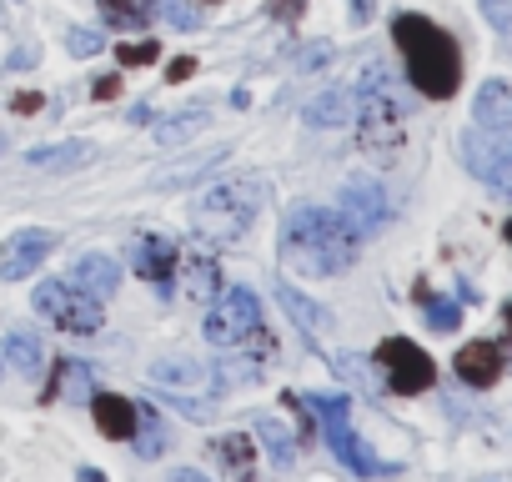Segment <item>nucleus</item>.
Returning <instances> with one entry per match:
<instances>
[{
    "label": "nucleus",
    "instance_id": "nucleus-39",
    "mask_svg": "<svg viewBox=\"0 0 512 482\" xmlns=\"http://www.w3.org/2000/svg\"><path fill=\"white\" fill-rule=\"evenodd\" d=\"M166 482H206V477H201V472H196V467H176V472H171V477H166Z\"/></svg>",
    "mask_w": 512,
    "mask_h": 482
},
{
    "label": "nucleus",
    "instance_id": "nucleus-44",
    "mask_svg": "<svg viewBox=\"0 0 512 482\" xmlns=\"http://www.w3.org/2000/svg\"><path fill=\"white\" fill-rule=\"evenodd\" d=\"M507 322H512V307H507Z\"/></svg>",
    "mask_w": 512,
    "mask_h": 482
},
{
    "label": "nucleus",
    "instance_id": "nucleus-18",
    "mask_svg": "<svg viewBox=\"0 0 512 482\" xmlns=\"http://www.w3.org/2000/svg\"><path fill=\"white\" fill-rule=\"evenodd\" d=\"M307 126H322V131H337V126H352L357 121V96L352 91H322L302 106Z\"/></svg>",
    "mask_w": 512,
    "mask_h": 482
},
{
    "label": "nucleus",
    "instance_id": "nucleus-22",
    "mask_svg": "<svg viewBox=\"0 0 512 482\" xmlns=\"http://www.w3.org/2000/svg\"><path fill=\"white\" fill-rule=\"evenodd\" d=\"M0 357H6L21 377H41V367H46V347H41V337L36 332H26V327H16L11 337H6V352H0Z\"/></svg>",
    "mask_w": 512,
    "mask_h": 482
},
{
    "label": "nucleus",
    "instance_id": "nucleus-6",
    "mask_svg": "<svg viewBox=\"0 0 512 482\" xmlns=\"http://www.w3.org/2000/svg\"><path fill=\"white\" fill-rule=\"evenodd\" d=\"M36 312H41L46 322H56L61 332H81V337L101 332V322H106L101 302L86 297V292L71 287V282H41V287H36Z\"/></svg>",
    "mask_w": 512,
    "mask_h": 482
},
{
    "label": "nucleus",
    "instance_id": "nucleus-23",
    "mask_svg": "<svg viewBox=\"0 0 512 482\" xmlns=\"http://www.w3.org/2000/svg\"><path fill=\"white\" fill-rule=\"evenodd\" d=\"M226 156H231L226 146H211V151H201L196 161H186V166H176V171H161V176H156V191H186V186H191L196 176L216 171V166H221Z\"/></svg>",
    "mask_w": 512,
    "mask_h": 482
},
{
    "label": "nucleus",
    "instance_id": "nucleus-14",
    "mask_svg": "<svg viewBox=\"0 0 512 482\" xmlns=\"http://www.w3.org/2000/svg\"><path fill=\"white\" fill-rule=\"evenodd\" d=\"M146 377L156 387H171V392H201V387H216V372L206 362H186V357H166V362H151Z\"/></svg>",
    "mask_w": 512,
    "mask_h": 482
},
{
    "label": "nucleus",
    "instance_id": "nucleus-25",
    "mask_svg": "<svg viewBox=\"0 0 512 482\" xmlns=\"http://www.w3.org/2000/svg\"><path fill=\"white\" fill-rule=\"evenodd\" d=\"M131 442H136V457H161L171 442H166V427H161V417H156V407L151 402H136V432H131Z\"/></svg>",
    "mask_w": 512,
    "mask_h": 482
},
{
    "label": "nucleus",
    "instance_id": "nucleus-1",
    "mask_svg": "<svg viewBox=\"0 0 512 482\" xmlns=\"http://www.w3.org/2000/svg\"><path fill=\"white\" fill-rule=\"evenodd\" d=\"M362 236L332 206H297L282 231V262L302 277H332L357 262Z\"/></svg>",
    "mask_w": 512,
    "mask_h": 482
},
{
    "label": "nucleus",
    "instance_id": "nucleus-20",
    "mask_svg": "<svg viewBox=\"0 0 512 482\" xmlns=\"http://www.w3.org/2000/svg\"><path fill=\"white\" fill-rule=\"evenodd\" d=\"M91 156H96L91 141H56V146H31V151H26V161H31L36 171H76V166H86Z\"/></svg>",
    "mask_w": 512,
    "mask_h": 482
},
{
    "label": "nucleus",
    "instance_id": "nucleus-17",
    "mask_svg": "<svg viewBox=\"0 0 512 482\" xmlns=\"http://www.w3.org/2000/svg\"><path fill=\"white\" fill-rule=\"evenodd\" d=\"M91 412H96V427L116 442H131L136 432V397H116V392H96L91 397Z\"/></svg>",
    "mask_w": 512,
    "mask_h": 482
},
{
    "label": "nucleus",
    "instance_id": "nucleus-38",
    "mask_svg": "<svg viewBox=\"0 0 512 482\" xmlns=\"http://www.w3.org/2000/svg\"><path fill=\"white\" fill-rule=\"evenodd\" d=\"M11 106H16V111H41V96H31V91H21V96H16Z\"/></svg>",
    "mask_w": 512,
    "mask_h": 482
},
{
    "label": "nucleus",
    "instance_id": "nucleus-13",
    "mask_svg": "<svg viewBox=\"0 0 512 482\" xmlns=\"http://www.w3.org/2000/svg\"><path fill=\"white\" fill-rule=\"evenodd\" d=\"M452 367H457V377H462L467 387H492V382L502 377V347H497V342H467V347L452 357Z\"/></svg>",
    "mask_w": 512,
    "mask_h": 482
},
{
    "label": "nucleus",
    "instance_id": "nucleus-9",
    "mask_svg": "<svg viewBox=\"0 0 512 482\" xmlns=\"http://www.w3.org/2000/svg\"><path fill=\"white\" fill-rule=\"evenodd\" d=\"M377 362H382L392 392H402V397H417V392H427V387L437 382L432 357H427L417 342H407V337H387V342L377 347Z\"/></svg>",
    "mask_w": 512,
    "mask_h": 482
},
{
    "label": "nucleus",
    "instance_id": "nucleus-32",
    "mask_svg": "<svg viewBox=\"0 0 512 482\" xmlns=\"http://www.w3.org/2000/svg\"><path fill=\"white\" fill-rule=\"evenodd\" d=\"M161 16H166L176 31H196V26H201V11L186 6V0H161Z\"/></svg>",
    "mask_w": 512,
    "mask_h": 482
},
{
    "label": "nucleus",
    "instance_id": "nucleus-26",
    "mask_svg": "<svg viewBox=\"0 0 512 482\" xmlns=\"http://www.w3.org/2000/svg\"><path fill=\"white\" fill-rule=\"evenodd\" d=\"M186 292L191 297H216L221 292V267L211 252H191L186 257Z\"/></svg>",
    "mask_w": 512,
    "mask_h": 482
},
{
    "label": "nucleus",
    "instance_id": "nucleus-33",
    "mask_svg": "<svg viewBox=\"0 0 512 482\" xmlns=\"http://www.w3.org/2000/svg\"><path fill=\"white\" fill-rule=\"evenodd\" d=\"M156 56H161L156 41H146V46H116V61H121V66H151Z\"/></svg>",
    "mask_w": 512,
    "mask_h": 482
},
{
    "label": "nucleus",
    "instance_id": "nucleus-42",
    "mask_svg": "<svg viewBox=\"0 0 512 482\" xmlns=\"http://www.w3.org/2000/svg\"><path fill=\"white\" fill-rule=\"evenodd\" d=\"M0 377H6V357H0Z\"/></svg>",
    "mask_w": 512,
    "mask_h": 482
},
{
    "label": "nucleus",
    "instance_id": "nucleus-2",
    "mask_svg": "<svg viewBox=\"0 0 512 482\" xmlns=\"http://www.w3.org/2000/svg\"><path fill=\"white\" fill-rule=\"evenodd\" d=\"M392 41H397V51H402V61H407V81H412L422 96H432V101L457 96L462 56H457V41H452L437 21H427V16H417V11H402V16L392 21Z\"/></svg>",
    "mask_w": 512,
    "mask_h": 482
},
{
    "label": "nucleus",
    "instance_id": "nucleus-21",
    "mask_svg": "<svg viewBox=\"0 0 512 482\" xmlns=\"http://www.w3.org/2000/svg\"><path fill=\"white\" fill-rule=\"evenodd\" d=\"M277 302L287 307V317L302 327V332H322L327 322H332V312L317 302V297H307V292H297L292 282H277Z\"/></svg>",
    "mask_w": 512,
    "mask_h": 482
},
{
    "label": "nucleus",
    "instance_id": "nucleus-19",
    "mask_svg": "<svg viewBox=\"0 0 512 482\" xmlns=\"http://www.w3.org/2000/svg\"><path fill=\"white\" fill-rule=\"evenodd\" d=\"M96 11L106 31H141L161 11V0H96Z\"/></svg>",
    "mask_w": 512,
    "mask_h": 482
},
{
    "label": "nucleus",
    "instance_id": "nucleus-8",
    "mask_svg": "<svg viewBox=\"0 0 512 482\" xmlns=\"http://www.w3.org/2000/svg\"><path fill=\"white\" fill-rule=\"evenodd\" d=\"M256 327H262V307H256V297L246 287H226L216 297V307L206 312V342L211 347H236V342L256 337Z\"/></svg>",
    "mask_w": 512,
    "mask_h": 482
},
{
    "label": "nucleus",
    "instance_id": "nucleus-24",
    "mask_svg": "<svg viewBox=\"0 0 512 482\" xmlns=\"http://www.w3.org/2000/svg\"><path fill=\"white\" fill-rule=\"evenodd\" d=\"M211 121V111L206 106H186V111H171L166 121H156V141L161 146H181V141H191L201 126Z\"/></svg>",
    "mask_w": 512,
    "mask_h": 482
},
{
    "label": "nucleus",
    "instance_id": "nucleus-10",
    "mask_svg": "<svg viewBox=\"0 0 512 482\" xmlns=\"http://www.w3.org/2000/svg\"><path fill=\"white\" fill-rule=\"evenodd\" d=\"M342 221L367 241L372 231H382L387 221H392V201H387V191L372 181V176H347L342 181Z\"/></svg>",
    "mask_w": 512,
    "mask_h": 482
},
{
    "label": "nucleus",
    "instance_id": "nucleus-29",
    "mask_svg": "<svg viewBox=\"0 0 512 482\" xmlns=\"http://www.w3.org/2000/svg\"><path fill=\"white\" fill-rule=\"evenodd\" d=\"M417 297L427 302V327H432V332H452V327L462 322V307H457V302L432 297V292H417Z\"/></svg>",
    "mask_w": 512,
    "mask_h": 482
},
{
    "label": "nucleus",
    "instance_id": "nucleus-40",
    "mask_svg": "<svg viewBox=\"0 0 512 482\" xmlns=\"http://www.w3.org/2000/svg\"><path fill=\"white\" fill-rule=\"evenodd\" d=\"M352 16H357V26H367L372 21V0H352Z\"/></svg>",
    "mask_w": 512,
    "mask_h": 482
},
{
    "label": "nucleus",
    "instance_id": "nucleus-12",
    "mask_svg": "<svg viewBox=\"0 0 512 482\" xmlns=\"http://www.w3.org/2000/svg\"><path fill=\"white\" fill-rule=\"evenodd\" d=\"M136 272L161 292L171 297V272H176V241L171 236H141L136 241Z\"/></svg>",
    "mask_w": 512,
    "mask_h": 482
},
{
    "label": "nucleus",
    "instance_id": "nucleus-34",
    "mask_svg": "<svg viewBox=\"0 0 512 482\" xmlns=\"http://www.w3.org/2000/svg\"><path fill=\"white\" fill-rule=\"evenodd\" d=\"M161 402H171V407H176L181 417H191V422H211V407H206V402H191V397H176V392H166Z\"/></svg>",
    "mask_w": 512,
    "mask_h": 482
},
{
    "label": "nucleus",
    "instance_id": "nucleus-11",
    "mask_svg": "<svg viewBox=\"0 0 512 482\" xmlns=\"http://www.w3.org/2000/svg\"><path fill=\"white\" fill-rule=\"evenodd\" d=\"M51 247H56V236L41 231V226H26V231L6 236V241H0V282H26V277H36V267L51 257Z\"/></svg>",
    "mask_w": 512,
    "mask_h": 482
},
{
    "label": "nucleus",
    "instance_id": "nucleus-28",
    "mask_svg": "<svg viewBox=\"0 0 512 482\" xmlns=\"http://www.w3.org/2000/svg\"><path fill=\"white\" fill-rule=\"evenodd\" d=\"M256 437H262V447H267V452H272V462H282V467L297 457V437H292L277 417H262V422H256Z\"/></svg>",
    "mask_w": 512,
    "mask_h": 482
},
{
    "label": "nucleus",
    "instance_id": "nucleus-27",
    "mask_svg": "<svg viewBox=\"0 0 512 482\" xmlns=\"http://www.w3.org/2000/svg\"><path fill=\"white\" fill-rule=\"evenodd\" d=\"M216 457H221L231 472H241V482H267L262 472L251 467V442H246L241 432H231V437H216Z\"/></svg>",
    "mask_w": 512,
    "mask_h": 482
},
{
    "label": "nucleus",
    "instance_id": "nucleus-30",
    "mask_svg": "<svg viewBox=\"0 0 512 482\" xmlns=\"http://www.w3.org/2000/svg\"><path fill=\"white\" fill-rule=\"evenodd\" d=\"M66 51H71V56H81V61H91V56H101V51H106V41H101V31L71 26V31H66Z\"/></svg>",
    "mask_w": 512,
    "mask_h": 482
},
{
    "label": "nucleus",
    "instance_id": "nucleus-16",
    "mask_svg": "<svg viewBox=\"0 0 512 482\" xmlns=\"http://www.w3.org/2000/svg\"><path fill=\"white\" fill-rule=\"evenodd\" d=\"M71 287H81L86 297H111L116 287H121V267L111 262V257H101V252H91V257H76V267H71V277H66Z\"/></svg>",
    "mask_w": 512,
    "mask_h": 482
},
{
    "label": "nucleus",
    "instance_id": "nucleus-3",
    "mask_svg": "<svg viewBox=\"0 0 512 482\" xmlns=\"http://www.w3.org/2000/svg\"><path fill=\"white\" fill-rule=\"evenodd\" d=\"M256 206H262V181H226V186H211L206 196H196L191 226L211 247H231L256 221Z\"/></svg>",
    "mask_w": 512,
    "mask_h": 482
},
{
    "label": "nucleus",
    "instance_id": "nucleus-15",
    "mask_svg": "<svg viewBox=\"0 0 512 482\" xmlns=\"http://www.w3.org/2000/svg\"><path fill=\"white\" fill-rule=\"evenodd\" d=\"M472 121H477L482 131L512 136V86H507V81H482V86H477V101H472Z\"/></svg>",
    "mask_w": 512,
    "mask_h": 482
},
{
    "label": "nucleus",
    "instance_id": "nucleus-41",
    "mask_svg": "<svg viewBox=\"0 0 512 482\" xmlns=\"http://www.w3.org/2000/svg\"><path fill=\"white\" fill-rule=\"evenodd\" d=\"M81 482H106V472L101 467H81Z\"/></svg>",
    "mask_w": 512,
    "mask_h": 482
},
{
    "label": "nucleus",
    "instance_id": "nucleus-43",
    "mask_svg": "<svg viewBox=\"0 0 512 482\" xmlns=\"http://www.w3.org/2000/svg\"><path fill=\"white\" fill-rule=\"evenodd\" d=\"M507 241H512V221H507Z\"/></svg>",
    "mask_w": 512,
    "mask_h": 482
},
{
    "label": "nucleus",
    "instance_id": "nucleus-7",
    "mask_svg": "<svg viewBox=\"0 0 512 482\" xmlns=\"http://www.w3.org/2000/svg\"><path fill=\"white\" fill-rule=\"evenodd\" d=\"M457 146H462L467 171H472L477 181H487L497 196H507V201H512V136L472 126V131H462V141H457Z\"/></svg>",
    "mask_w": 512,
    "mask_h": 482
},
{
    "label": "nucleus",
    "instance_id": "nucleus-4",
    "mask_svg": "<svg viewBox=\"0 0 512 482\" xmlns=\"http://www.w3.org/2000/svg\"><path fill=\"white\" fill-rule=\"evenodd\" d=\"M302 407H307V417L327 432V442H332V452L357 472V477H377V472H387L372 452H367V442L347 427V412H352V402L342 397V392H317V397H302Z\"/></svg>",
    "mask_w": 512,
    "mask_h": 482
},
{
    "label": "nucleus",
    "instance_id": "nucleus-31",
    "mask_svg": "<svg viewBox=\"0 0 512 482\" xmlns=\"http://www.w3.org/2000/svg\"><path fill=\"white\" fill-rule=\"evenodd\" d=\"M477 6H482V21H487L497 36L512 41V0H477Z\"/></svg>",
    "mask_w": 512,
    "mask_h": 482
},
{
    "label": "nucleus",
    "instance_id": "nucleus-35",
    "mask_svg": "<svg viewBox=\"0 0 512 482\" xmlns=\"http://www.w3.org/2000/svg\"><path fill=\"white\" fill-rule=\"evenodd\" d=\"M327 61H332V46H307V51L297 56L302 71H317V66H327Z\"/></svg>",
    "mask_w": 512,
    "mask_h": 482
},
{
    "label": "nucleus",
    "instance_id": "nucleus-5",
    "mask_svg": "<svg viewBox=\"0 0 512 482\" xmlns=\"http://www.w3.org/2000/svg\"><path fill=\"white\" fill-rule=\"evenodd\" d=\"M357 141L377 166H392V156L402 151V106L392 91L357 96Z\"/></svg>",
    "mask_w": 512,
    "mask_h": 482
},
{
    "label": "nucleus",
    "instance_id": "nucleus-36",
    "mask_svg": "<svg viewBox=\"0 0 512 482\" xmlns=\"http://www.w3.org/2000/svg\"><path fill=\"white\" fill-rule=\"evenodd\" d=\"M191 71H196V61H191V56H181V61H171V71H166V76H171V81H186Z\"/></svg>",
    "mask_w": 512,
    "mask_h": 482
},
{
    "label": "nucleus",
    "instance_id": "nucleus-37",
    "mask_svg": "<svg viewBox=\"0 0 512 482\" xmlns=\"http://www.w3.org/2000/svg\"><path fill=\"white\" fill-rule=\"evenodd\" d=\"M116 91H121V81H116V76H101V81H96V101H111Z\"/></svg>",
    "mask_w": 512,
    "mask_h": 482
}]
</instances>
